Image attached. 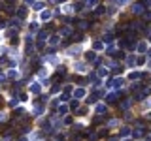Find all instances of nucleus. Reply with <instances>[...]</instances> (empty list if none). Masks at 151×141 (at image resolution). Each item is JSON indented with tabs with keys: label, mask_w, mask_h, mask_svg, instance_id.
Returning <instances> with one entry per match:
<instances>
[{
	"label": "nucleus",
	"mask_w": 151,
	"mask_h": 141,
	"mask_svg": "<svg viewBox=\"0 0 151 141\" xmlns=\"http://www.w3.org/2000/svg\"><path fill=\"white\" fill-rule=\"evenodd\" d=\"M121 98V92H110L108 96H106V102L108 103H117Z\"/></svg>",
	"instance_id": "obj_1"
},
{
	"label": "nucleus",
	"mask_w": 151,
	"mask_h": 141,
	"mask_svg": "<svg viewBox=\"0 0 151 141\" xmlns=\"http://www.w3.org/2000/svg\"><path fill=\"white\" fill-rule=\"evenodd\" d=\"M132 137L134 139H140V137H144V128H134V132H132Z\"/></svg>",
	"instance_id": "obj_2"
},
{
	"label": "nucleus",
	"mask_w": 151,
	"mask_h": 141,
	"mask_svg": "<svg viewBox=\"0 0 151 141\" xmlns=\"http://www.w3.org/2000/svg\"><path fill=\"white\" fill-rule=\"evenodd\" d=\"M130 105H132V100H130V98H129V100H123V102L119 103V107L123 109V111H127V109H129Z\"/></svg>",
	"instance_id": "obj_3"
},
{
	"label": "nucleus",
	"mask_w": 151,
	"mask_h": 141,
	"mask_svg": "<svg viewBox=\"0 0 151 141\" xmlns=\"http://www.w3.org/2000/svg\"><path fill=\"white\" fill-rule=\"evenodd\" d=\"M142 11H144V6L142 4H134L132 6V13H134V15H140Z\"/></svg>",
	"instance_id": "obj_4"
},
{
	"label": "nucleus",
	"mask_w": 151,
	"mask_h": 141,
	"mask_svg": "<svg viewBox=\"0 0 151 141\" xmlns=\"http://www.w3.org/2000/svg\"><path fill=\"white\" fill-rule=\"evenodd\" d=\"M79 53H81V47H79V45H76V47H72V49H68V55H74V56H76V55H79Z\"/></svg>",
	"instance_id": "obj_5"
},
{
	"label": "nucleus",
	"mask_w": 151,
	"mask_h": 141,
	"mask_svg": "<svg viewBox=\"0 0 151 141\" xmlns=\"http://www.w3.org/2000/svg\"><path fill=\"white\" fill-rule=\"evenodd\" d=\"M106 111H108V107L104 105V103H98V105H96V113H98V115H104Z\"/></svg>",
	"instance_id": "obj_6"
},
{
	"label": "nucleus",
	"mask_w": 151,
	"mask_h": 141,
	"mask_svg": "<svg viewBox=\"0 0 151 141\" xmlns=\"http://www.w3.org/2000/svg\"><path fill=\"white\" fill-rule=\"evenodd\" d=\"M96 75H98V77H106V75H108V70H106V68H98V70H96Z\"/></svg>",
	"instance_id": "obj_7"
},
{
	"label": "nucleus",
	"mask_w": 151,
	"mask_h": 141,
	"mask_svg": "<svg viewBox=\"0 0 151 141\" xmlns=\"http://www.w3.org/2000/svg\"><path fill=\"white\" fill-rule=\"evenodd\" d=\"M40 89H42V87H40L38 83H32V87H30V90H32L34 94H40Z\"/></svg>",
	"instance_id": "obj_8"
},
{
	"label": "nucleus",
	"mask_w": 151,
	"mask_h": 141,
	"mask_svg": "<svg viewBox=\"0 0 151 141\" xmlns=\"http://www.w3.org/2000/svg\"><path fill=\"white\" fill-rule=\"evenodd\" d=\"M76 70H78V72H87V66L85 64H81V62H78V64H76Z\"/></svg>",
	"instance_id": "obj_9"
},
{
	"label": "nucleus",
	"mask_w": 151,
	"mask_h": 141,
	"mask_svg": "<svg viewBox=\"0 0 151 141\" xmlns=\"http://www.w3.org/2000/svg\"><path fill=\"white\" fill-rule=\"evenodd\" d=\"M78 107H79V102H78V100L70 102V109H72V111H78Z\"/></svg>",
	"instance_id": "obj_10"
},
{
	"label": "nucleus",
	"mask_w": 151,
	"mask_h": 141,
	"mask_svg": "<svg viewBox=\"0 0 151 141\" xmlns=\"http://www.w3.org/2000/svg\"><path fill=\"white\" fill-rule=\"evenodd\" d=\"M74 96H76V98H83V96H85V90H83V89H78L76 92H74Z\"/></svg>",
	"instance_id": "obj_11"
},
{
	"label": "nucleus",
	"mask_w": 151,
	"mask_h": 141,
	"mask_svg": "<svg viewBox=\"0 0 151 141\" xmlns=\"http://www.w3.org/2000/svg\"><path fill=\"white\" fill-rule=\"evenodd\" d=\"M87 60H89V62L96 60V55H95V51H89V53H87Z\"/></svg>",
	"instance_id": "obj_12"
},
{
	"label": "nucleus",
	"mask_w": 151,
	"mask_h": 141,
	"mask_svg": "<svg viewBox=\"0 0 151 141\" xmlns=\"http://www.w3.org/2000/svg\"><path fill=\"white\" fill-rule=\"evenodd\" d=\"M87 137H89V141H95L96 137H98V132H89V134H87Z\"/></svg>",
	"instance_id": "obj_13"
},
{
	"label": "nucleus",
	"mask_w": 151,
	"mask_h": 141,
	"mask_svg": "<svg viewBox=\"0 0 151 141\" xmlns=\"http://www.w3.org/2000/svg\"><path fill=\"white\" fill-rule=\"evenodd\" d=\"M142 75H144V73H140V72H132V73H130V79H134V81H136V79H140Z\"/></svg>",
	"instance_id": "obj_14"
},
{
	"label": "nucleus",
	"mask_w": 151,
	"mask_h": 141,
	"mask_svg": "<svg viewBox=\"0 0 151 141\" xmlns=\"http://www.w3.org/2000/svg\"><path fill=\"white\" fill-rule=\"evenodd\" d=\"M59 113H60V115H66V113H68V107H66V105L59 107Z\"/></svg>",
	"instance_id": "obj_15"
},
{
	"label": "nucleus",
	"mask_w": 151,
	"mask_h": 141,
	"mask_svg": "<svg viewBox=\"0 0 151 141\" xmlns=\"http://www.w3.org/2000/svg\"><path fill=\"white\" fill-rule=\"evenodd\" d=\"M127 64H129V66H134V64H136V58H134V56H130V58H127Z\"/></svg>",
	"instance_id": "obj_16"
},
{
	"label": "nucleus",
	"mask_w": 151,
	"mask_h": 141,
	"mask_svg": "<svg viewBox=\"0 0 151 141\" xmlns=\"http://www.w3.org/2000/svg\"><path fill=\"white\" fill-rule=\"evenodd\" d=\"M129 134H130V130L127 128V126H125V128H121V136H123V137H125V136H129Z\"/></svg>",
	"instance_id": "obj_17"
},
{
	"label": "nucleus",
	"mask_w": 151,
	"mask_h": 141,
	"mask_svg": "<svg viewBox=\"0 0 151 141\" xmlns=\"http://www.w3.org/2000/svg\"><path fill=\"white\" fill-rule=\"evenodd\" d=\"M93 47H95V49H102V42H95V43H93Z\"/></svg>",
	"instance_id": "obj_18"
},
{
	"label": "nucleus",
	"mask_w": 151,
	"mask_h": 141,
	"mask_svg": "<svg viewBox=\"0 0 151 141\" xmlns=\"http://www.w3.org/2000/svg\"><path fill=\"white\" fill-rule=\"evenodd\" d=\"M117 124H119V120H117V119H112V120L108 122V126H117Z\"/></svg>",
	"instance_id": "obj_19"
},
{
	"label": "nucleus",
	"mask_w": 151,
	"mask_h": 141,
	"mask_svg": "<svg viewBox=\"0 0 151 141\" xmlns=\"http://www.w3.org/2000/svg\"><path fill=\"white\" fill-rule=\"evenodd\" d=\"M108 130H102V132H100V130H98V137H106V136H108Z\"/></svg>",
	"instance_id": "obj_20"
},
{
	"label": "nucleus",
	"mask_w": 151,
	"mask_h": 141,
	"mask_svg": "<svg viewBox=\"0 0 151 141\" xmlns=\"http://www.w3.org/2000/svg\"><path fill=\"white\" fill-rule=\"evenodd\" d=\"M59 90H60V87H59V85H53V87H51V94L59 92Z\"/></svg>",
	"instance_id": "obj_21"
},
{
	"label": "nucleus",
	"mask_w": 151,
	"mask_h": 141,
	"mask_svg": "<svg viewBox=\"0 0 151 141\" xmlns=\"http://www.w3.org/2000/svg\"><path fill=\"white\" fill-rule=\"evenodd\" d=\"M49 17H51V13H49V11H43L42 13V19H49Z\"/></svg>",
	"instance_id": "obj_22"
},
{
	"label": "nucleus",
	"mask_w": 151,
	"mask_h": 141,
	"mask_svg": "<svg viewBox=\"0 0 151 141\" xmlns=\"http://www.w3.org/2000/svg\"><path fill=\"white\" fill-rule=\"evenodd\" d=\"M112 40H113V38H112V36H110V34H108V36H104V42H106V43H110V42H112Z\"/></svg>",
	"instance_id": "obj_23"
},
{
	"label": "nucleus",
	"mask_w": 151,
	"mask_h": 141,
	"mask_svg": "<svg viewBox=\"0 0 151 141\" xmlns=\"http://www.w3.org/2000/svg\"><path fill=\"white\" fill-rule=\"evenodd\" d=\"M25 15H26V9L21 8V11H19V17H25Z\"/></svg>",
	"instance_id": "obj_24"
},
{
	"label": "nucleus",
	"mask_w": 151,
	"mask_h": 141,
	"mask_svg": "<svg viewBox=\"0 0 151 141\" xmlns=\"http://www.w3.org/2000/svg\"><path fill=\"white\" fill-rule=\"evenodd\" d=\"M49 42H51V43H59V36H53V38L49 40Z\"/></svg>",
	"instance_id": "obj_25"
},
{
	"label": "nucleus",
	"mask_w": 151,
	"mask_h": 141,
	"mask_svg": "<svg viewBox=\"0 0 151 141\" xmlns=\"http://www.w3.org/2000/svg\"><path fill=\"white\" fill-rule=\"evenodd\" d=\"M70 141H81V136H72V139Z\"/></svg>",
	"instance_id": "obj_26"
},
{
	"label": "nucleus",
	"mask_w": 151,
	"mask_h": 141,
	"mask_svg": "<svg viewBox=\"0 0 151 141\" xmlns=\"http://www.w3.org/2000/svg\"><path fill=\"white\" fill-rule=\"evenodd\" d=\"M113 56H117V58H123V56H125V55H123V53H121V51H117V53H115V55H113Z\"/></svg>",
	"instance_id": "obj_27"
},
{
	"label": "nucleus",
	"mask_w": 151,
	"mask_h": 141,
	"mask_svg": "<svg viewBox=\"0 0 151 141\" xmlns=\"http://www.w3.org/2000/svg\"><path fill=\"white\" fill-rule=\"evenodd\" d=\"M146 19H147V21H151V13H146Z\"/></svg>",
	"instance_id": "obj_28"
},
{
	"label": "nucleus",
	"mask_w": 151,
	"mask_h": 141,
	"mask_svg": "<svg viewBox=\"0 0 151 141\" xmlns=\"http://www.w3.org/2000/svg\"><path fill=\"white\" fill-rule=\"evenodd\" d=\"M108 141H119V139H117V137H110Z\"/></svg>",
	"instance_id": "obj_29"
},
{
	"label": "nucleus",
	"mask_w": 151,
	"mask_h": 141,
	"mask_svg": "<svg viewBox=\"0 0 151 141\" xmlns=\"http://www.w3.org/2000/svg\"><path fill=\"white\" fill-rule=\"evenodd\" d=\"M146 119H149V120H151V113H147V115H146Z\"/></svg>",
	"instance_id": "obj_30"
},
{
	"label": "nucleus",
	"mask_w": 151,
	"mask_h": 141,
	"mask_svg": "<svg viewBox=\"0 0 151 141\" xmlns=\"http://www.w3.org/2000/svg\"><path fill=\"white\" fill-rule=\"evenodd\" d=\"M146 107H151V100H149V102H147V103H146Z\"/></svg>",
	"instance_id": "obj_31"
},
{
	"label": "nucleus",
	"mask_w": 151,
	"mask_h": 141,
	"mask_svg": "<svg viewBox=\"0 0 151 141\" xmlns=\"http://www.w3.org/2000/svg\"><path fill=\"white\" fill-rule=\"evenodd\" d=\"M149 137H151V136H149ZM149 137H147V139H149Z\"/></svg>",
	"instance_id": "obj_32"
},
{
	"label": "nucleus",
	"mask_w": 151,
	"mask_h": 141,
	"mask_svg": "<svg viewBox=\"0 0 151 141\" xmlns=\"http://www.w3.org/2000/svg\"><path fill=\"white\" fill-rule=\"evenodd\" d=\"M149 40H151V38H149Z\"/></svg>",
	"instance_id": "obj_33"
}]
</instances>
